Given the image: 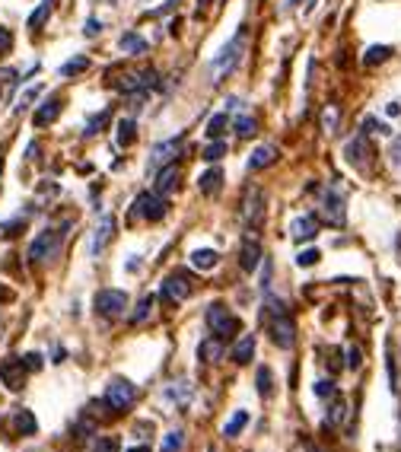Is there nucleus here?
<instances>
[{
  "label": "nucleus",
  "instance_id": "nucleus-6",
  "mask_svg": "<svg viewBox=\"0 0 401 452\" xmlns=\"http://www.w3.org/2000/svg\"><path fill=\"white\" fill-rule=\"evenodd\" d=\"M93 306H96V313L105 315V319H118V315H125V309H128V293L125 290H99L96 299H93Z\"/></svg>",
  "mask_w": 401,
  "mask_h": 452
},
{
  "label": "nucleus",
  "instance_id": "nucleus-54",
  "mask_svg": "<svg viewBox=\"0 0 401 452\" xmlns=\"http://www.w3.org/2000/svg\"><path fill=\"white\" fill-rule=\"evenodd\" d=\"M200 4H214V0H200Z\"/></svg>",
  "mask_w": 401,
  "mask_h": 452
},
{
  "label": "nucleus",
  "instance_id": "nucleus-33",
  "mask_svg": "<svg viewBox=\"0 0 401 452\" xmlns=\"http://www.w3.org/2000/svg\"><path fill=\"white\" fill-rule=\"evenodd\" d=\"M51 7H55V4H48V0H42V4H39V10H35V13L29 16V29H39V26H42V22L51 16Z\"/></svg>",
  "mask_w": 401,
  "mask_h": 452
},
{
  "label": "nucleus",
  "instance_id": "nucleus-17",
  "mask_svg": "<svg viewBox=\"0 0 401 452\" xmlns=\"http://www.w3.org/2000/svg\"><path fill=\"white\" fill-rule=\"evenodd\" d=\"M57 115H61V99L51 96V99H45V102L39 105V111L32 115V121H35V128H45V125H51Z\"/></svg>",
  "mask_w": 401,
  "mask_h": 452
},
{
  "label": "nucleus",
  "instance_id": "nucleus-11",
  "mask_svg": "<svg viewBox=\"0 0 401 452\" xmlns=\"http://www.w3.org/2000/svg\"><path fill=\"white\" fill-rule=\"evenodd\" d=\"M344 156H347V163H351L353 169H367L369 156H373V150H369V144H367V134H357V137L347 140Z\"/></svg>",
  "mask_w": 401,
  "mask_h": 452
},
{
  "label": "nucleus",
  "instance_id": "nucleus-20",
  "mask_svg": "<svg viewBox=\"0 0 401 452\" xmlns=\"http://www.w3.org/2000/svg\"><path fill=\"white\" fill-rule=\"evenodd\" d=\"M179 179H182L179 166H175V163H169V166L159 169V175H156V191H159V195H169V191H175V188H179Z\"/></svg>",
  "mask_w": 401,
  "mask_h": 452
},
{
  "label": "nucleus",
  "instance_id": "nucleus-14",
  "mask_svg": "<svg viewBox=\"0 0 401 452\" xmlns=\"http://www.w3.org/2000/svg\"><path fill=\"white\" fill-rule=\"evenodd\" d=\"M261 258H264V252H261V242L258 239H245L243 242V252H239V265H243V271H258V265H261Z\"/></svg>",
  "mask_w": 401,
  "mask_h": 452
},
{
  "label": "nucleus",
  "instance_id": "nucleus-21",
  "mask_svg": "<svg viewBox=\"0 0 401 452\" xmlns=\"http://www.w3.org/2000/svg\"><path fill=\"white\" fill-rule=\"evenodd\" d=\"M252 357H255V334H243L233 348V360L245 367V363H252Z\"/></svg>",
  "mask_w": 401,
  "mask_h": 452
},
{
  "label": "nucleus",
  "instance_id": "nucleus-36",
  "mask_svg": "<svg viewBox=\"0 0 401 452\" xmlns=\"http://www.w3.org/2000/svg\"><path fill=\"white\" fill-rule=\"evenodd\" d=\"M204 160L208 163H217V160H223V156H226V140H214V144L208 146V150H204Z\"/></svg>",
  "mask_w": 401,
  "mask_h": 452
},
{
  "label": "nucleus",
  "instance_id": "nucleus-13",
  "mask_svg": "<svg viewBox=\"0 0 401 452\" xmlns=\"http://www.w3.org/2000/svg\"><path fill=\"white\" fill-rule=\"evenodd\" d=\"M0 379H4L7 389L20 392L22 383H26V363H22L20 357H7V360L0 363Z\"/></svg>",
  "mask_w": 401,
  "mask_h": 452
},
{
  "label": "nucleus",
  "instance_id": "nucleus-40",
  "mask_svg": "<svg viewBox=\"0 0 401 452\" xmlns=\"http://www.w3.org/2000/svg\"><path fill=\"white\" fill-rule=\"evenodd\" d=\"M388 160H392V169H398V172H401V134H398V137H392V150H388Z\"/></svg>",
  "mask_w": 401,
  "mask_h": 452
},
{
  "label": "nucleus",
  "instance_id": "nucleus-23",
  "mask_svg": "<svg viewBox=\"0 0 401 452\" xmlns=\"http://www.w3.org/2000/svg\"><path fill=\"white\" fill-rule=\"evenodd\" d=\"M338 121H341V105H338V102H328L325 109H322L318 128H322L325 134H334V131H338Z\"/></svg>",
  "mask_w": 401,
  "mask_h": 452
},
{
  "label": "nucleus",
  "instance_id": "nucleus-30",
  "mask_svg": "<svg viewBox=\"0 0 401 452\" xmlns=\"http://www.w3.org/2000/svg\"><path fill=\"white\" fill-rule=\"evenodd\" d=\"M233 128H236V134H239L243 140H249V137H255V134H258V121L252 118V115H239Z\"/></svg>",
  "mask_w": 401,
  "mask_h": 452
},
{
  "label": "nucleus",
  "instance_id": "nucleus-44",
  "mask_svg": "<svg viewBox=\"0 0 401 452\" xmlns=\"http://www.w3.org/2000/svg\"><path fill=\"white\" fill-rule=\"evenodd\" d=\"M341 418H344V402H341V398H338V402L332 404V414H328V424H338Z\"/></svg>",
  "mask_w": 401,
  "mask_h": 452
},
{
  "label": "nucleus",
  "instance_id": "nucleus-52",
  "mask_svg": "<svg viewBox=\"0 0 401 452\" xmlns=\"http://www.w3.org/2000/svg\"><path fill=\"white\" fill-rule=\"evenodd\" d=\"M128 452H150V446H134V449H128Z\"/></svg>",
  "mask_w": 401,
  "mask_h": 452
},
{
  "label": "nucleus",
  "instance_id": "nucleus-37",
  "mask_svg": "<svg viewBox=\"0 0 401 452\" xmlns=\"http://www.w3.org/2000/svg\"><path fill=\"white\" fill-rule=\"evenodd\" d=\"M363 134H382V137H388L392 128H388L386 121H379V118H367L363 121Z\"/></svg>",
  "mask_w": 401,
  "mask_h": 452
},
{
  "label": "nucleus",
  "instance_id": "nucleus-45",
  "mask_svg": "<svg viewBox=\"0 0 401 452\" xmlns=\"http://www.w3.org/2000/svg\"><path fill=\"white\" fill-rule=\"evenodd\" d=\"M22 363H26V369H42V354H26Z\"/></svg>",
  "mask_w": 401,
  "mask_h": 452
},
{
  "label": "nucleus",
  "instance_id": "nucleus-48",
  "mask_svg": "<svg viewBox=\"0 0 401 452\" xmlns=\"http://www.w3.org/2000/svg\"><path fill=\"white\" fill-rule=\"evenodd\" d=\"M105 121H109V111H102V115H99V118H96V121H93V125H90V128H86V134H96V131H99V128H102V125H105Z\"/></svg>",
  "mask_w": 401,
  "mask_h": 452
},
{
  "label": "nucleus",
  "instance_id": "nucleus-24",
  "mask_svg": "<svg viewBox=\"0 0 401 452\" xmlns=\"http://www.w3.org/2000/svg\"><path fill=\"white\" fill-rule=\"evenodd\" d=\"M13 427H16V433H22V437H32V433L39 430V424H35V418H32V411H26V408H20L13 414Z\"/></svg>",
  "mask_w": 401,
  "mask_h": 452
},
{
  "label": "nucleus",
  "instance_id": "nucleus-16",
  "mask_svg": "<svg viewBox=\"0 0 401 452\" xmlns=\"http://www.w3.org/2000/svg\"><path fill=\"white\" fill-rule=\"evenodd\" d=\"M290 233H293V239H297V242H312V239L318 236L315 217H312V214L297 217V220H293V226H290Z\"/></svg>",
  "mask_w": 401,
  "mask_h": 452
},
{
  "label": "nucleus",
  "instance_id": "nucleus-46",
  "mask_svg": "<svg viewBox=\"0 0 401 452\" xmlns=\"http://www.w3.org/2000/svg\"><path fill=\"white\" fill-rule=\"evenodd\" d=\"M39 93H42V90H39V86H32V90H29V93H26V96H22V99H20V105H16V111H20V109H26V105H29V102H32V99H35V96H39Z\"/></svg>",
  "mask_w": 401,
  "mask_h": 452
},
{
  "label": "nucleus",
  "instance_id": "nucleus-42",
  "mask_svg": "<svg viewBox=\"0 0 401 452\" xmlns=\"http://www.w3.org/2000/svg\"><path fill=\"white\" fill-rule=\"evenodd\" d=\"M96 452H118V439L115 437H99Z\"/></svg>",
  "mask_w": 401,
  "mask_h": 452
},
{
  "label": "nucleus",
  "instance_id": "nucleus-7",
  "mask_svg": "<svg viewBox=\"0 0 401 452\" xmlns=\"http://www.w3.org/2000/svg\"><path fill=\"white\" fill-rule=\"evenodd\" d=\"M105 402H109L111 411H128L137 402V389H134L128 379H115V383L105 389Z\"/></svg>",
  "mask_w": 401,
  "mask_h": 452
},
{
  "label": "nucleus",
  "instance_id": "nucleus-51",
  "mask_svg": "<svg viewBox=\"0 0 401 452\" xmlns=\"http://www.w3.org/2000/svg\"><path fill=\"white\" fill-rule=\"evenodd\" d=\"M293 4H297V7H312L315 0H293Z\"/></svg>",
  "mask_w": 401,
  "mask_h": 452
},
{
  "label": "nucleus",
  "instance_id": "nucleus-2",
  "mask_svg": "<svg viewBox=\"0 0 401 452\" xmlns=\"http://www.w3.org/2000/svg\"><path fill=\"white\" fill-rule=\"evenodd\" d=\"M61 242H64V233L61 230H42L39 236L32 239V245H29V258H32L35 265L51 261V258L61 252Z\"/></svg>",
  "mask_w": 401,
  "mask_h": 452
},
{
  "label": "nucleus",
  "instance_id": "nucleus-26",
  "mask_svg": "<svg viewBox=\"0 0 401 452\" xmlns=\"http://www.w3.org/2000/svg\"><path fill=\"white\" fill-rule=\"evenodd\" d=\"M115 131H118V146H131L134 140H137V125H134V118H121Z\"/></svg>",
  "mask_w": 401,
  "mask_h": 452
},
{
  "label": "nucleus",
  "instance_id": "nucleus-1",
  "mask_svg": "<svg viewBox=\"0 0 401 452\" xmlns=\"http://www.w3.org/2000/svg\"><path fill=\"white\" fill-rule=\"evenodd\" d=\"M243 48H245V29H239V32L223 45V51L217 55V61H214V77L217 80H223L226 74H233V67L239 64V57H243Z\"/></svg>",
  "mask_w": 401,
  "mask_h": 452
},
{
  "label": "nucleus",
  "instance_id": "nucleus-53",
  "mask_svg": "<svg viewBox=\"0 0 401 452\" xmlns=\"http://www.w3.org/2000/svg\"><path fill=\"white\" fill-rule=\"evenodd\" d=\"M306 452H325V449H318V446H312V449H306Z\"/></svg>",
  "mask_w": 401,
  "mask_h": 452
},
{
  "label": "nucleus",
  "instance_id": "nucleus-18",
  "mask_svg": "<svg viewBox=\"0 0 401 452\" xmlns=\"http://www.w3.org/2000/svg\"><path fill=\"white\" fill-rule=\"evenodd\" d=\"M179 153V140H166V144H156L150 153V166L153 169H163L172 163V156Z\"/></svg>",
  "mask_w": 401,
  "mask_h": 452
},
{
  "label": "nucleus",
  "instance_id": "nucleus-31",
  "mask_svg": "<svg viewBox=\"0 0 401 452\" xmlns=\"http://www.w3.org/2000/svg\"><path fill=\"white\" fill-rule=\"evenodd\" d=\"M86 67H90V57H86V55H76L74 61L61 64V77H76V74H83Z\"/></svg>",
  "mask_w": 401,
  "mask_h": 452
},
{
  "label": "nucleus",
  "instance_id": "nucleus-8",
  "mask_svg": "<svg viewBox=\"0 0 401 452\" xmlns=\"http://www.w3.org/2000/svg\"><path fill=\"white\" fill-rule=\"evenodd\" d=\"M271 341L280 350H293V344H297V325H293V319L287 313L274 315V322H271Z\"/></svg>",
  "mask_w": 401,
  "mask_h": 452
},
{
  "label": "nucleus",
  "instance_id": "nucleus-47",
  "mask_svg": "<svg viewBox=\"0 0 401 452\" xmlns=\"http://www.w3.org/2000/svg\"><path fill=\"white\" fill-rule=\"evenodd\" d=\"M347 367H351V369L360 367V350L357 348H347Z\"/></svg>",
  "mask_w": 401,
  "mask_h": 452
},
{
  "label": "nucleus",
  "instance_id": "nucleus-19",
  "mask_svg": "<svg viewBox=\"0 0 401 452\" xmlns=\"http://www.w3.org/2000/svg\"><path fill=\"white\" fill-rule=\"evenodd\" d=\"M198 360H204V363H220L223 360V338L210 334L208 341H200L198 344Z\"/></svg>",
  "mask_w": 401,
  "mask_h": 452
},
{
  "label": "nucleus",
  "instance_id": "nucleus-22",
  "mask_svg": "<svg viewBox=\"0 0 401 452\" xmlns=\"http://www.w3.org/2000/svg\"><path fill=\"white\" fill-rule=\"evenodd\" d=\"M191 265L198 268V271H214V268L220 265V255H217L214 249H194L191 252Z\"/></svg>",
  "mask_w": 401,
  "mask_h": 452
},
{
  "label": "nucleus",
  "instance_id": "nucleus-29",
  "mask_svg": "<svg viewBox=\"0 0 401 452\" xmlns=\"http://www.w3.org/2000/svg\"><path fill=\"white\" fill-rule=\"evenodd\" d=\"M245 424H249V414H245V411H236L233 418H229L226 424H223V437H226V439L239 437V430H243Z\"/></svg>",
  "mask_w": 401,
  "mask_h": 452
},
{
  "label": "nucleus",
  "instance_id": "nucleus-12",
  "mask_svg": "<svg viewBox=\"0 0 401 452\" xmlns=\"http://www.w3.org/2000/svg\"><path fill=\"white\" fill-rule=\"evenodd\" d=\"M111 236H115V217L105 214L102 220L96 223V230H93V239H90V255L99 258L105 252V245L111 242Z\"/></svg>",
  "mask_w": 401,
  "mask_h": 452
},
{
  "label": "nucleus",
  "instance_id": "nucleus-4",
  "mask_svg": "<svg viewBox=\"0 0 401 452\" xmlns=\"http://www.w3.org/2000/svg\"><path fill=\"white\" fill-rule=\"evenodd\" d=\"M318 210L328 220V226H344L347 210H344V195L334 191V188H322V198H318Z\"/></svg>",
  "mask_w": 401,
  "mask_h": 452
},
{
  "label": "nucleus",
  "instance_id": "nucleus-27",
  "mask_svg": "<svg viewBox=\"0 0 401 452\" xmlns=\"http://www.w3.org/2000/svg\"><path fill=\"white\" fill-rule=\"evenodd\" d=\"M220 182H223V172H220V169H208V172H204V175L198 179V188L204 191V195H217Z\"/></svg>",
  "mask_w": 401,
  "mask_h": 452
},
{
  "label": "nucleus",
  "instance_id": "nucleus-25",
  "mask_svg": "<svg viewBox=\"0 0 401 452\" xmlns=\"http://www.w3.org/2000/svg\"><path fill=\"white\" fill-rule=\"evenodd\" d=\"M118 45H121V51H125V55H144V51H147V42L140 39L137 32H125L121 39H118Z\"/></svg>",
  "mask_w": 401,
  "mask_h": 452
},
{
  "label": "nucleus",
  "instance_id": "nucleus-10",
  "mask_svg": "<svg viewBox=\"0 0 401 452\" xmlns=\"http://www.w3.org/2000/svg\"><path fill=\"white\" fill-rule=\"evenodd\" d=\"M194 293V287H191V280L185 278L182 271H175V274H169L166 280H163V296L169 299V303H185L188 296Z\"/></svg>",
  "mask_w": 401,
  "mask_h": 452
},
{
  "label": "nucleus",
  "instance_id": "nucleus-49",
  "mask_svg": "<svg viewBox=\"0 0 401 452\" xmlns=\"http://www.w3.org/2000/svg\"><path fill=\"white\" fill-rule=\"evenodd\" d=\"M99 29H102V22H96V20H86V35H96Z\"/></svg>",
  "mask_w": 401,
  "mask_h": 452
},
{
  "label": "nucleus",
  "instance_id": "nucleus-38",
  "mask_svg": "<svg viewBox=\"0 0 401 452\" xmlns=\"http://www.w3.org/2000/svg\"><path fill=\"white\" fill-rule=\"evenodd\" d=\"M150 313H153V296H144L137 303V313L131 315V322H134V325H140V322H147V315H150Z\"/></svg>",
  "mask_w": 401,
  "mask_h": 452
},
{
  "label": "nucleus",
  "instance_id": "nucleus-39",
  "mask_svg": "<svg viewBox=\"0 0 401 452\" xmlns=\"http://www.w3.org/2000/svg\"><path fill=\"white\" fill-rule=\"evenodd\" d=\"M318 258H322V255H318V249H306V252H299V255H297V265L299 268H312Z\"/></svg>",
  "mask_w": 401,
  "mask_h": 452
},
{
  "label": "nucleus",
  "instance_id": "nucleus-3",
  "mask_svg": "<svg viewBox=\"0 0 401 452\" xmlns=\"http://www.w3.org/2000/svg\"><path fill=\"white\" fill-rule=\"evenodd\" d=\"M204 322H208L210 334H217V338H233L236 331H239V319H236L233 313H226V309L220 306V303H214V306L208 309V315H204Z\"/></svg>",
  "mask_w": 401,
  "mask_h": 452
},
{
  "label": "nucleus",
  "instance_id": "nucleus-28",
  "mask_svg": "<svg viewBox=\"0 0 401 452\" xmlns=\"http://www.w3.org/2000/svg\"><path fill=\"white\" fill-rule=\"evenodd\" d=\"M226 131H229V115L226 111H220V115H214V118L208 121V137L210 140H220Z\"/></svg>",
  "mask_w": 401,
  "mask_h": 452
},
{
  "label": "nucleus",
  "instance_id": "nucleus-41",
  "mask_svg": "<svg viewBox=\"0 0 401 452\" xmlns=\"http://www.w3.org/2000/svg\"><path fill=\"white\" fill-rule=\"evenodd\" d=\"M10 51H13V32L0 26V57L10 55Z\"/></svg>",
  "mask_w": 401,
  "mask_h": 452
},
{
  "label": "nucleus",
  "instance_id": "nucleus-34",
  "mask_svg": "<svg viewBox=\"0 0 401 452\" xmlns=\"http://www.w3.org/2000/svg\"><path fill=\"white\" fill-rule=\"evenodd\" d=\"M182 446H185V433L182 430L166 433V439H163V452H182Z\"/></svg>",
  "mask_w": 401,
  "mask_h": 452
},
{
  "label": "nucleus",
  "instance_id": "nucleus-15",
  "mask_svg": "<svg viewBox=\"0 0 401 452\" xmlns=\"http://www.w3.org/2000/svg\"><path fill=\"white\" fill-rule=\"evenodd\" d=\"M274 163H277V146L261 144V146H255L249 156V172H261V169L274 166Z\"/></svg>",
  "mask_w": 401,
  "mask_h": 452
},
{
  "label": "nucleus",
  "instance_id": "nucleus-32",
  "mask_svg": "<svg viewBox=\"0 0 401 452\" xmlns=\"http://www.w3.org/2000/svg\"><path fill=\"white\" fill-rule=\"evenodd\" d=\"M388 57H392V48H388V45H373V48L367 51V57H363V64H367V67H376V64L388 61Z\"/></svg>",
  "mask_w": 401,
  "mask_h": 452
},
{
  "label": "nucleus",
  "instance_id": "nucleus-9",
  "mask_svg": "<svg viewBox=\"0 0 401 452\" xmlns=\"http://www.w3.org/2000/svg\"><path fill=\"white\" fill-rule=\"evenodd\" d=\"M134 207H137V214L144 217V220H150V223L163 220V217L169 214V201H166V195H159V191H153V195H140Z\"/></svg>",
  "mask_w": 401,
  "mask_h": 452
},
{
  "label": "nucleus",
  "instance_id": "nucleus-43",
  "mask_svg": "<svg viewBox=\"0 0 401 452\" xmlns=\"http://www.w3.org/2000/svg\"><path fill=\"white\" fill-rule=\"evenodd\" d=\"M315 395L318 398H332L334 395V383H325V379H322V383H315Z\"/></svg>",
  "mask_w": 401,
  "mask_h": 452
},
{
  "label": "nucleus",
  "instance_id": "nucleus-50",
  "mask_svg": "<svg viewBox=\"0 0 401 452\" xmlns=\"http://www.w3.org/2000/svg\"><path fill=\"white\" fill-rule=\"evenodd\" d=\"M398 111H401V105H398V102H388V109H386V115H388V118H395Z\"/></svg>",
  "mask_w": 401,
  "mask_h": 452
},
{
  "label": "nucleus",
  "instance_id": "nucleus-5",
  "mask_svg": "<svg viewBox=\"0 0 401 452\" xmlns=\"http://www.w3.org/2000/svg\"><path fill=\"white\" fill-rule=\"evenodd\" d=\"M243 220L249 223L252 230H261L264 223V191L258 185H249L243 195Z\"/></svg>",
  "mask_w": 401,
  "mask_h": 452
},
{
  "label": "nucleus",
  "instance_id": "nucleus-35",
  "mask_svg": "<svg viewBox=\"0 0 401 452\" xmlns=\"http://www.w3.org/2000/svg\"><path fill=\"white\" fill-rule=\"evenodd\" d=\"M274 385H271V369L268 367H258V395L261 398H271Z\"/></svg>",
  "mask_w": 401,
  "mask_h": 452
}]
</instances>
